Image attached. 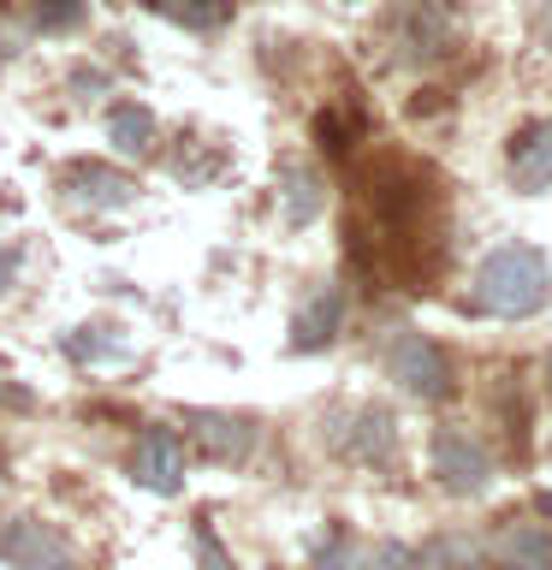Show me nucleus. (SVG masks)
I'll list each match as a JSON object with an SVG mask.
<instances>
[{
  "label": "nucleus",
  "instance_id": "obj_1",
  "mask_svg": "<svg viewBox=\"0 0 552 570\" xmlns=\"http://www.w3.org/2000/svg\"><path fill=\"white\" fill-rule=\"evenodd\" d=\"M552 303V267L534 244H499L481 256L475 267V292L470 309L475 315H499V321H529Z\"/></svg>",
  "mask_w": 552,
  "mask_h": 570
},
{
  "label": "nucleus",
  "instance_id": "obj_2",
  "mask_svg": "<svg viewBox=\"0 0 552 570\" xmlns=\"http://www.w3.org/2000/svg\"><path fill=\"white\" fill-rule=\"evenodd\" d=\"M386 374L410 392V399H422V404H440V399H452V392H457L452 356H445L427 333H416V327H398L386 338Z\"/></svg>",
  "mask_w": 552,
  "mask_h": 570
},
{
  "label": "nucleus",
  "instance_id": "obj_3",
  "mask_svg": "<svg viewBox=\"0 0 552 570\" xmlns=\"http://www.w3.org/2000/svg\"><path fill=\"white\" fill-rule=\"evenodd\" d=\"M321 434H327V445H333V452L345 458V463H374V470H386V463L398 458V422H392L386 404L327 410Z\"/></svg>",
  "mask_w": 552,
  "mask_h": 570
},
{
  "label": "nucleus",
  "instance_id": "obj_4",
  "mask_svg": "<svg viewBox=\"0 0 552 570\" xmlns=\"http://www.w3.org/2000/svg\"><path fill=\"white\" fill-rule=\"evenodd\" d=\"M392 53L404 66H427L452 53V7L445 0H398L392 7Z\"/></svg>",
  "mask_w": 552,
  "mask_h": 570
},
{
  "label": "nucleus",
  "instance_id": "obj_5",
  "mask_svg": "<svg viewBox=\"0 0 552 570\" xmlns=\"http://www.w3.org/2000/svg\"><path fill=\"white\" fill-rule=\"evenodd\" d=\"M427 458H434V481H440L445 493H457V499L487 493L493 458H487V445H481L470 428H434V445H427Z\"/></svg>",
  "mask_w": 552,
  "mask_h": 570
},
{
  "label": "nucleus",
  "instance_id": "obj_6",
  "mask_svg": "<svg viewBox=\"0 0 552 570\" xmlns=\"http://www.w3.org/2000/svg\"><path fill=\"white\" fill-rule=\"evenodd\" d=\"M185 422L196 434V452L208 463H244L262 440L256 416H238V410H185Z\"/></svg>",
  "mask_w": 552,
  "mask_h": 570
},
{
  "label": "nucleus",
  "instance_id": "obj_7",
  "mask_svg": "<svg viewBox=\"0 0 552 570\" xmlns=\"http://www.w3.org/2000/svg\"><path fill=\"white\" fill-rule=\"evenodd\" d=\"M0 559L18 570H78L71 547L48 523H36V517H7L0 523Z\"/></svg>",
  "mask_w": 552,
  "mask_h": 570
},
{
  "label": "nucleus",
  "instance_id": "obj_8",
  "mask_svg": "<svg viewBox=\"0 0 552 570\" xmlns=\"http://www.w3.org/2000/svg\"><path fill=\"white\" fill-rule=\"evenodd\" d=\"M131 475L149 493H178V488H185V445H178L172 428H160V422L142 428L137 452H131Z\"/></svg>",
  "mask_w": 552,
  "mask_h": 570
},
{
  "label": "nucleus",
  "instance_id": "obj_9",
  "mask_svg": "<svg viewBox=\"0 0 552 570\" xmlns=\"http://www.w3.org/2000/svg\"><path fill=\"white\" fill-rule=\"evenodd\" d=\"M481 552H487L499 570H552V529L529 523V517H505Z\"/></svg>",
  "mask_w": 552,
  "mask_h": 570
},
{
  "label": "nucleus",
  "instance_id": "obj_10",
  "mask_svg": "<svg viewBox=\"0 0 552 570\" xmlns=\"http://www.w3.org/2000/svg\"><path fill=\"white\" fill-rule=\"evenodd\" d=\"M505 160H511V185L523 196L552 190V119H529L523 131L511 137Z\"/></svg>",
  "mask_w": 552,
  "mask_h": 570
},
{
  "label": "nucleus",
  "instance_id": "obj_11",
  "mask_svg": "<svg viewBox=\"0 0 552 570\" xmlns=\"http://www.w3.org/2000/svg\"><path fill=\"white\" fill-rule=\"evenodd\" d=\"M60 190L71 196V203H83V208H119V203H131L137 185L125 173L114 167H101V160H71V167L60 173Z\"/></svg>",
  "mask_w": 552,
  "mask_h": 570
},
{
  "label": "nucleus",
  "instance_id": "obj_12",
  "mask_svg": "<svg viewBox=\"0 0 552 570\" xmlns=\"http://www.w3.org/2000/svg\"><path fill=\"white\" fill-rule=\"evenodd\" d=\"M338 315H345V292H338V285H321V292L297 309L292 351H327L333 333H338Z\"/></svg>",
  "mask_w": 552,
  "mask_h": 570
},
{
  "label": "nucleus",
  "instance_id": "obj_13",
  "mask_svg": "<svg viewBox=\"0 0 552 570\" xmlns=\"http://www.w3.org/2000/svg\"><path fill=\"white\" fill-rule=\"evenodd\" d=\"M481 541L475 534H434V541H422L410 552V570H481Z\"/></svg>",
  "mask_w": 552,
  "mask_h": 570
},
{
  "label": "nucleus",
  "instance_id": "obj_14",
  "mask_svg": "<svg viewBox=\"0 0 552 570\" xmlns=\"http://www.w3.org/2000/svg\"><path fill=\"white\" fill-rule=\"evenodd\" d=\"M107 137H114L119 155H149L155 149V114L142 101H114V114H107Z\"/></svg>",
  "mask_w": 552,
  "mask_h": 570
},
{
  "label": "nucleus",
  "instance_id": "obj_15",
  "mask_svg": "<svg viewBox=\"0 0 552 570\" xmlns=\"http://www.w3.org/2000/svg\"><path fill=\"white\" fill-rule=\"evenodd\" d=\"M155 18L167 24H185V30H220L231 18V0H142Z\"/></svg>",
  "mask_w": 552,
  "mask_h": 570
},
{
  "label": "nucleus",
  "instance_id": "obj_16",
  "mask_svg": "<svg viewBox=\"0 0 552 570\" xmlns=\"http://www.w3.org/2000/svg\"><path fill=\"white\" fill-rule=\"evenodd\" d=\"M83 18H89V0H24V24L42 36L83 30Z\"/></svg>",
  "mask_w": 552,
  "mask_h": 570
},
{
  "label": "nucleus",
  "instance_id": "obj_17",
  "mask_svg": "<svg viewBox=\"0 0 552 570\" xmlns=\"http://www.w3.org/2000/svg\"><path fill=\"white\" fill-rule=\"evenodd\" d=\"M321 214V178L309 167H285V220L309 226Z\"/></svg>",
  "mask_w": 552,
  "mask_h": 570
},
{
  "label": "nucleus",
  "instance_id": "obj_18",
  "mask_svg": "<svg viewBox=\"0 0 552 570\" xmlns=\"http://www.w3.org/2000/svg\"><path fill=\"white\" fill-rule=\"evenodd\" d=\"M356 570H410V552H404L398 541H381V547H374Z\"/></svg>",
  "mask_w": 552,
  "mask_h": 570
},
{
  "label": "nucleus",
  "instance_id": "obj_19",
  "mask_svg": "<svg viewBox=\"0 0 552 570\" xmlns=\"http://www.w3.org/2000/svg\"><path fill=\"white\" fill-rule=\"evenodd\" d=\"M114 345H119V338L107 333V327H83L78 338H71V356H83V363H89V356H101V351H114Z\"/></svg>",
  "mask_w": 552,
  "mask_h": 570
},
{
  "label": "nucleus",
  "instance_id": "obj_20",
  "mask_svg": "<svg viewBox=\"0 0 552 570\" xmlns=\"http://www.w3.org/2000/svg\"><path fill=\"white\" fill-rule=\"evenodd\" d=\"M196 541H203V570H231V559L220 552V541H214V529H208V517H203V534H196Z\"/></svg>",
  "mask_w": 552,
  "mask_h": 570
},
{
  "label": "nucleus",
  "instance_id": "obj_21",
  "mask_svg": "<svg viewBox=\"0 0 552 570\" xmlns=\"http://www.w3.org/2000/svg\"><path fill=\"white\" fill-rule=\"evenodd\" d=\"M12 267H18V256H12V249H0V292H7V279H12Z\"/></svg>",
  "mask_w": 552,
  "mask_h": 570
},
{
  "label": "nucleus",
  "instance_id": "obj_22",
  "mask_svg": "<svg viewBox=\"0 0 552 570\" xmlns=\"http://www.w3.org/2000/svg\"><path fill=\"white\" fill-rule=\"evenodd\" d=\"M546 392H552V351H546Z\"/></svg>",
  "mask_w": 552,
  "mask_h": 570
},
{
  "label": "nucleus",
  "instance_id": "obj_23",
  "mask_svg": "<svg viewBox=\"0 0 552 570\" xmlns=\"http://www.w3.org/2000/svg\"><path fill=\"white\" fill-rule=\"evenodd\" d=\"M333 7H356V0H333Z\"/></svg>",
  "mask_w": 552,
  "mask_h": 570
}]
</instances>
